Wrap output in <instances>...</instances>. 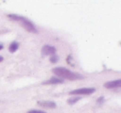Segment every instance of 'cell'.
Instances as JSON below:
<instances>
[{"label":"cell","instance_id":"1","mask_svg":"<svg viewBox=\"0 0 121 113\" xmlns=\"http://www.w3.org/2000/svg\"><path fill=\"white\" fill-rule=\"evenodd\" d=\"M52 72L55 73L56 76L60 77V78H66V79L75 81V80H81L84 79L85 76L76 73L72 72L68 69H66L64 67H56L52 69Z\"/></svg>","mask_w":121,"mask_h":113},{"label":"cell","instance_id":"2","mask_svg":"<svg viewBox=\"0 0 121 113\" xmlns=\"http://www.w3.org/2000/svg\"><path fill=\"white\" fill-rule=\"evenodd\" d=\"M8 17H9L11 20L17 21V22H20L21 25L22 26V27H23L27 32H32V33H37V30L35 26H34V24L32 23L30 20L26 18V17L17 15V14H9V15H8Z\"/></svg>","mask_w":121,"mask_h":113},{"label":"cell","instance_id":"3","mask_svg":"<svg viewBox=\"0 0 121 113\" xmlns=\"http://www.w3.org/2000/svg\"><path fill=\"white\" fill-rule=\"evenodd\" d=\"M95 92L94 88H83L72 90L69 93L70 95H91Z\"/></svg>","mask_w":121,"mask_h":113},{"label":"cell","instance_id":"4","mask_svg":"<svg viewBox=\"0 0 121 113\" xmlns=\"http://www.w3.org/2000/svg\"><path fill=\"white\" fill-rule=\"evenodd\" d=\"M56 49L54 46H52V45H45L42 48V50H41V53L44 56L53 55L56 54Z\"/></svg>","mask_w":121,"mask_h":113},{"label":"cell","instance_id":"5","mask_svg":"<svg viewBox=\"0 0 121 113\" xmlns=\"http://www.w3.org/2000/svg\"><path fill=\"white\" fill-rule=\"evenodd\" d=\"M120 85H121V80L116 79V80H113V81L106 82L104 84V87L105 88H108V89H111V88H119Z\"/></svg>","mask_w":121,"mask_h":113},{"label":"cell","instance_id":"6","mask_svg":"<svg viewBox=\"0 0 121 113\" xmlns=\"http://www.w3.org/2000/svg\"><path fill=\"white\" fill-rule=\"evenodd\" d=\"M64 83V79L60 78H56V77H52L50 79L46 80V81L42 82V84L47 85V84H59V83Z\"/></svg>","mask_w":121,"mask_h":113},{"label":"cell","instance_id":"7","mask_svg":"<svg viewBox=\"0 0 121 113\" xmlns=\"http://www.w3.org/2000/svg\"><path fill=\"white\" fill-rule=\"evenodd\" d=\"M37 104L39 106H42V107L51 108V109H53V108L56 107V104L54 101H37Z\"/></svg>","mask_w":121,"mask_h":113},{"label":"cell","instance_id":"8","mask_svg":"<svg viewBox=\"0 0 121 113\" xmlns=\"http://www.w3.org/2000/svg\"><path fill=\"white\" fill-rule=\"evenodd\" d=\"M18 47H19L18 42H17V41H13L12 43L10 44V45H9V51H10L11 53H14V52L17 51V50Z\"/></svg>","mask_w":121,"mask_h":113},{"label":"cell","instance_id":"9","mask_svg":"<svg viewBox=\"0 0 121 113\" xmlns=\"http://www.w3.org/2000/svg\"><path fill=\"white\" fill-rule=\"evenodd\" d=\"M81 98V97H71V98H69V99L67 100V103L70 105H73L75 104L76 102H77L78 101H80Z\"/></svg>","mask_w":121,"mask_h":113},{"label":"cell","instance_id":"10","mask_svg":"<svg viewBox=\"0 0 121 113\" xmlns=\"http://www.w3.org/2000/svg\"><path fill=\"white\" fill-rule=\"evenodd\" d=\"M58 60H59V56L57 55H52L51 56V58H50V62L51 63H52V64H56V63H57L58 62Z\"/></svg>","mask_w":121,"mask_h":113},{"label":"cell","instance_id":"11","mask_svg":"<svg viewBox=\"0 0 121 113\" xmlns=\"http://www.w3.org/2000/svg\"><path fill=\"white\" fill-rule=\"evenodd\" d=\"M96 102H97L98 104H103V103L104 102V97H99L97 99V101H96Z\"/></svg>","mask_w":121,"mask_h":113},{"label":"cell","instance_id":"12","mask_svg":"<svg viewBox=\"0 0 121 113\" xmlns=\"http://www.w3.org/2000/svg\"><path fill=\"white\" fill-rule=\"evenodd\" d=\"M27 113H46V112L42 111H39V110H31V111H27Z\"/></svg>","mask_w":121,"mask_h":113},{"label":"cell","instance_id":"13","mask_svg":"<svg viewBox=\"0 0 121 113\" xmlns=\"http://www.w3.org/2000/svg\"><path fill=\"white\" fill-rule=\"evenodd\" d=\"M3 60H4V58H3L2 56H0V63H1V62H2Z\"/></svg>","mask_w":121,"mask_h":113},{"label":"cell","instance_id":"14","mask_svg":"<svg viewBox=\"0 0 121 113\" xmlns=\"http://www.w3.org/2000/svg\"><path fill=\"white\" fill-rule=\"evenodd\" d=\"M3 49H4V45H0V50H3Z\"/></svg>","mask_w":121,"mask_h":113}]
</instances>
